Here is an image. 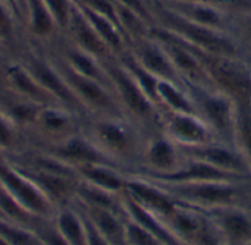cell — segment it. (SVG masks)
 Returning a JSON list of instances; mask_svg holds the SVG:
<instances>
[{
  "label": "cell",
  "instance_id": "1",
  "mask_svg": "<svg viewBox=\"0 0 251 245\" xmlns=\"http://www.w3.org/2000/svg\"><path fill=\"white\" fill-rule=\"evenodd\" d=\"M151 1H153L154 19H156L154 26L165 28L166 31L181 38L184 43L196 49H200L203 51L241 57L243 49L231 32L219 31V29H213L209 26L190 22L178 16L168 7H165L160 1L157 0H151Z\"/></svg>",
  "mask_w": 251,
  "mask_h": 245
},
{
  "label": "cell",
  "instance_id": "2",
  "mask_svg": "<svg viewBox=\"0 0 251 245\" xmlns=\"http://www.w3.org/2000/svg\"><path fill=\"white\" fill-rule=\"evenodd\" d=\"M82 132L119 168L140 154L138 134L125 116H88Z\"/></svg>",
  "mask_w": 251,
  "mask_h": 245
},
{
  "label": "cell",
  "instance_id": "3",
  "mask_svg": "<svg viewBox=\"0 0 251 245\" xmlns=\"http://www.w3.org/2000/svg\"><path fill=\"white\" fill-rule=\"evenodd\" d=\"M190 47L196 51L215 90L231 98L238 109L251 107V69L241 57L213 54Z\"/></svg>",
  "mask_w": 251,
  "mask_h": 245
},
{
  "label": "cell",
  "instance_id": "4",
  "mask_svg": "<svg viewBox=\"0 0 251 245\" xmlns=\"http://www.w3.org/2000/svg\"><path fill=\"white\" fill-rule=\"evenodd\" d=\"M16 59L31 72V75L37 79V82L62 106L66 109L88 118L85 109L75 97L69 85L65 82L63 76L57 71L56 65L53 63L51 57L49 56L47 50L41 46L35 44H25L24 49L19 51Z\"/></svg>",
  "mask_w": 251,
  "mask_h": 245
},
{
  "label": "cell",
  "instance_id": "5",
  "mask_svg": "<svg viewBox=\"0 0 251 245\" xmlns=\"http://www.w3.org/2000/svg\"><path fill=\"white\" fill-rule=\"evenodd\" d=\"M103 66L116 101L128 119L131 118L137 122H151L159 118L157 106L146 96L135 78L118 57L104 62Z\"/></svg>",
  "mask_w": 251,
  "mask_h": 245
},
{
  "label": "cell",
  "instance_id": "6",
  "mask_svg": "<svg viewBox=\"0 0 251 245\" xmlns=\"http://www.w3.org/2000/svg\"><path fill=\"white\" fill-rule=\"evenodd\" d=\"M47 53L88 116H125L109 85L76 74L62 59H59L49 50Z\"/></svg>",
  "mask_w": 251,
  "mask_h": 245
},
{
  "label": "cell",
  "instance_id": "7",
  "mask_svg": "<svg viewBox=\"0 0 251 245\" xmlns=\"http://www.w3.org/2000/svg\"><path fill=\"white\" fill-rule=\"evenodd\" d=\"M188 94L196 106L197 115L206 122L215 135L235 138L238 107L225 94L215 88L188 84Z\"/></svg>",
  "mask_w": 251,
  "mask_h": 245
},
{
  "label": "cell",
  "instance_id": "8",
  "mask_svg": "<svg viewBox=\"0 0 251 245\" xmlns=\"http://www.w3.org/2000/svg\"><path fill=\"white\" fill-rule=\"evenodd\" d=\"M84 116L60 104H46L26 132V146H51L82 131Z\"/></svg>",
  "mask_w": 251,
  "mask_h": 245
},
{
  "label": "cell",
  "instance_id": "9",
  "mask_svg": "<svg viewBox=\"0 0 251 245\" xmlns=\"http://www.w3.org/2000/svg\"><path fill=\"white\" fill-rule=\"evenodd\" d=\"M0 182L18 200V203L34 216L50 220L56 215V206L40 190V187L3 157L0 159Z\"/></svg>",
  "mask_w": 251,
  "mask_h": 245
},
{
  "label": "cell",
  "instance_id": "10",
  "mask_svg": "<svg viewBox=\"0 0 251 245\" xmlns=\"http://www.w3.org/2000/svg\"><path fill=\"white\" fill-rule=\"evenodd\" d=\"M165 187L171 188V196L175 200H182L185 204L196 209L218 210L234 207L238 196L235 182L228 181H209Z\"/></svg>",
  "mask_w": 251,
  "mask_h": 245
},
{
  "label": "cell",
  "instance_id": "11",
  "mask_svg": "<svg viewBox=\"0 0 251 245\" xmlns=\"http://www.w3.org/2000/svg\"><path fill=\"white\" fill-rule=\"evenodd\" d=\"M38 148L49 151L50 154H53L63 163L74 168L75 171L84 166H90V165H110V166L119 168L82 131L68 137L63 141H59L51 146L38 147Z\"/></svg>",
  "mask_w": 251,
  "mask_h": 245
},
{
  "label": "cell",
  "instance_id": "12",
  "mask_svg": "<svg viewBox=\"0 0 251 245\" xmlns=\"http://www.w3.org/2000/svg\"><path fill=\"white\" fill-rule=\"evenodd\" d=\"M163 123L166 129V138L184 150L213 143V131L199 115L166 112Z\"/></svg>",
  "mask_w": 251,
  "mask_h": 245
},
{
  "label": "cell",
  "instance_id": "13",
  "mask_svg": "<svg viewBox=\"0 0 251 245\" xmlns=\"http://www.w3.org/2000/svg\"><path fill=\"white\" fill-rule=\"evenodd\" d=\"M24 35L26 44L47 47L62 37L44 0H24Z\"/></svg>",
  "mask_w": 251,
  "mask_h": 245
},
{
  "label": "cell",
  "instance_id": "14",
  "mask_svg": "<svg viewBox=\"0 0 251 245\" xmlns=\"http://www.w3.org/2000/svg\"><path fill=\"white\" fill-rule=\"evenodd\" d=\"M63 38L75 47L94 56L101 63L116 57L76 4L72 10L68 28L63 32Z\"/></svg>",
  "mask_w": 251,
  "mask_h": 245
},
{
  "label": "cell",
  "instance_id": "15",
  "mask_svg": "<svg viewBox=\"0 0 251 245\" xmlns=\"http://www.w3.org/2000/svg\"><path fill=\"white\" fill-rule=\"evenodd\" d=\"M157 1H160L165 7H168L169 10H172L174 13L190 22L219 31H226V32L232 31L235 16L226 12L225 9L206 3H193V1H176V0H157Z\"/></svg>",
  "mask_w": 251,
  "mask_h": 245
},
{
  "label": "cell",
  "instance_id": "16",
  "mask_svg": "<svg viewBox=\"0 0 251 245\" xmlns=\"http://www.w3.org/2000/svg\"><path fill=\"white\" fill-rule=\"evenodd\" d=\"M4 78L6 88L9 93L29 100L32 103L46 106V104H59L31 75V72L16 59L7 57L4 60ZM62 106V104H60Z\"/></svg>",
  "mask_w": 251,
  "mask_h": 245
},
{
  "label": "cell",
  "instance_id": "17",
  "mask_svg": "<svg viewBox=\"0 0 251 245\" xmlns=\"http://www.w3.org/2000/svg\"><path fill=\"white\" fill-rule=\"evenodd\" d=\"M128 51L134 56V59L150 74L157 76L159 79L179 82L181 78L172 65L168 53L162 47V44L154 40L151 35L129 44Z\"/></svg>",
  "mask_w": 251,
  "mask_h": 245
},
{
  "label": "cell",
  "instance_id": "18",
  "mask_svg": "<svg viewBox=\"0 0 251 245\" xmlns=\"http://www.w3.org/2000/svg\"><path fill=\"white\" fill-rule=\"evenodd\" d=\"M124 191L128 193L140 206L154 213L162 220L171 216L178 206V201L169 194V191L153 185L146 178H134L132 175H126V185Z\"/></svg>",
  "mask_w": 251,
  "mask_h": 245
},
{
  "label": "cell",
  "instance_id": "19",
  "mask_svg": "<svg viewBox=\"0 0 251 245\" xmlns=\"http://www.w3.org/2000/svg\"><path fill=\"white\" fill-rule=\"evenodd\" d=\"M185 151L188 153V159L204 162L219 171L240 176L243 179L251 175L247 162L244 160V157L241 156L238 150H232V148L212 143L207 146L185 148Z\"/></svg>",
  "mask_w": 251,
  "mask_h": 245
},
{
  "label": "cell",
  "instance_id": "20",
  "mask_svg": "<svg viewBox=\"0 0 251 245\" xmlns=\"http://www.w3.org/2000/svg\"><path fill=\"white\" fill-rule=\"evenodd\" d=\"M213 223L222 245H247L251 243V216L235 207L218 209Z\"/></svg>",
  "mask_w": 251,
  "mask_h": 245
},
{
  "label": "cell",
  "instance_id": "21",
  "mask_svg": "<svg viewBox=\"0 0 251 245\" xmlns=\"http://www.w3.org/2000/svg\"><path fill=\"white\" fill-rule=\"evenodd\" d=\"M121 200H122V209H124L125 218L128 220H132L138 223L140 226H143L144 229H147L163 245H182L172 235V232L168 229V226L160 218H157L154 213L140 206L128 193L124 191L121 194Z\"/></svg>",
  "mask_w": 251,
  "mask_h": 245
},
{
  "label": "cell",
  "instance_id": "22",
  "mask_svg": "<svg viewBox=\"0 0 251 245\" xmlns=\"http://www.w3.org/2000/svg\"><path fill=\"white\" fill-rule=\"evenodd\" d=\"M74 204L85 215V218L93 223V226L112 245H125V222L126 218L124 213L87 207L74 201Z\"/></svg>",
  "mask_w": 251,
  "mask_h": 245
},
{
  "label": "cell",
  "instance_id": "23",
  "mask_svg": "<svg viewBox=\"0 0 251 245\" xmlns=\"http://www.w3.org/2000/svg\"><path fill=\"white\" fill-rule=\"evenodd\" d=\"M178 148L169 138L150 141L143 153L144 163L149 168L147 173H169L176 171L182 165Z\"/></svg>",
  "mask_w": 251,
  "mask_h": 245
},
{
  "label": "cell",
  "instance_id": "24",
  "mask_svg": "<svg viewBox=\"0 0 251 245\" xmlns=\"http://www.w3.org/2000/svg\"><path fill=\"white\" fill-rule=\"evenodd\" d=\"M51 223L68 245H88L84 216L74 203L57 209Z\"/></svg>",
  "mask_w": 251,
  "mask_h": 245
},
{
  "label": "cell",
  "instance_id": "25",
  "mask_svg": "<svg viewBox=\"0 0 251 245\" xmlns=\"http://www.w3.org/2000/svg\"><path fill=\"white\" fill-rule=\"evenodd\" d=\"M79 179L93 187L113 194H122L126 185V175L122 169L110 165H90L76 169Z\"/></svg>",
  "mask_w": 251,
  "mask_h": 245
},
{
  "label": "cell",
  "instance_id": "26",
  "mask_svg": "<svg viewBox=\"0 0 251 245\" xmlns=\"http://www.w3.org/2000/svg\"><path fill=\"white\" fill-rule=\"evenodd\" d=\"M157 104H159V107L165 109L166 112L197 115L196 106H194L188 91L181 90L178 82H174V81H166V79L159 81Z\"/></svg>",
  "mask_w": 251,
  "mask_h": 245
},
{
  "label": "cell",
  "instance_id": "27",
  "mask_svg": "<svg viewBox=\"0 0 251 245\" xmlns=\"http://www.w3.org/2000/svg\"><path fill=\"white\" fill-rule=\"evenodd\" d=\"M0 41L9 57H16L26 44L22 25L12 10L0 0Z\"/></svg>",
  "mask_w": 251,
  "mask_h": 245
},
{
  "label": "cell",
  "instance_id": "28",
  "mask_svg": "<svg viewBox=\"0 0 251 245\" xmlns=\"http://www.w3.org/2000/svg\"><path fill=\"white\" fill-rule=\"evenodd\" d=\"M0 212L1 216L13 223L31 228V229H38L44 222V219H40L37 216H34L32 213H29L25 207H22L18 200L6 190V187L0 182Z\"/></svg>",
  "mask_w": 251,
  "mask_h": 245
},
{
  "label": "cell",
  "instance_id": "29",
  "mask_svg": "<svg viewBox=\"0 0 251 245\" xmlns=\"http://www.w3.org/2000/svg\"><path fill=\"white\" fill-rule=\"evenodd\" d=\"M26 147V140L24 134L6 118L0 110V153L1 156H9L21 151Z\"/></svg>",
  "mask_w": 251,
  "mask_h": 245
},
{
  "label": "cell",
  "instance_id": "30",
  "mask_svg": "<svg viewBox=\"0 0 251 245\" xmlns=\"http://www.w3.org/2000/svg\"><path fill=\"white\" fill-rule=\"evenodd\" d=\"M237 150L247 162L251 172V107H240L237 116L235 138Z\"/></svg>",
  "mask_w": 251,
  "mask_h": 245
},
{
  "label": "cell",
  "instance_id": "31",
  "mask_svg": "<svg viewBox=\"0 0 251 245\" xmlns=\"http://www.w3.org/2000/svg\"><path fill=\"white\" fill-rule=\"evenodd\" d=\"M125 245H163L153 234L140 226L138 223L128 220L125 222Z\"/></svg>",
  "mask_w": 251,
  "mask_h": 245
},
{
  "label": "cell",
  "instance_id": "32",
  "mask_svg": "<svg viewBox=\"0 0 251 245\" xmlns=\"http://www.w3.org/2000/svg\"><path fill=\"white\" fill-rule=\"evenodd\" d=\"M44 3L47 4L51 16L54 18L62 35L68 28L72 10L75 7V3L72 0H44Z\"/></svg>",
  "mask_w": 251,
  "mask_h": 245
},
{
  "label": "cell",
  "instance_id": "33",
  "mask_svg": "<svg viewBox=\"0 0 251 245\" xmlns=\"http://www.w3.org/2000/svg\"><path fill=\"white\" fill-rule=\"evenodd\" d=\"M231 34L237 38L243 50L251 51V12L235 16Z\"/></svg>",
  "mask_w": 251,
  "mask_h": 245
},
{
  "label": "cell",
  "instance_id": "34",
  "mask_svg": "<svg viewBox=\"0 0 251 245\" xmlns=\"http://www.w3.org/2000/svg\"><path fill=\"white\" fill-rule=\"evenodd\" d=\"M116 4L131 10L132 13L138 15L141 19H144L151 26L156 25L154 19V10H153V1L151 0H115Z\"/></svg>",
  "mask_w": 251,
  "mask_h": 245
},
{
  "label": "cell",
  "instance_id": "35",
  "mask_svg": "<svg viewBox=\"0 0 251 245\" xmlns=\"http://www.w3.org/2000/svg\"><path fill=\"white\" fill-rule=\"evenodd\" d=\"M176 1H193V3H206L226 12L232 13L234 16H240L251 12V0H176Z\"/></svg>",
  "mask_w": 251,
  "mask_h": 245
},
{
  "label": "cell",
  "instance_id": "36",
  "mask_svg": "<svg viewBox=\"0 0 251 245\" xmlns=\"http://www.w3.org/2000/svg\"><path fill=\"white\" fill-rule=\"evenodd\" d=\"M82 213V212H81ZM84 220H85V228H87V244L88 245H112L94 226L93 223L85 218V215L82 213Z\"/></svg>",
  "mask_w": 251,
  "mask_h": 245
},
{
  "label": "cell",
  "instance_id": "37",
  "mask_svg": "<svg viewBox=\"0 0 251 245\" xmlns=\"http://www.w3.org/2000/svg\"><path fill=\"white\" fill-rule=\"evenodd\" d=\"M4 60L0 59V91L6 88V78H4Z\"/></svg>",
  "mask_w": 251,
  "mask_h": 245
},
{
  "label": "cell",
  "instance_id": "38",
  "mask_svg": "<svg viewBox=\"0 0 251 245\" xmlns=\"http://www.w3.org/2000/svg\"><path fill=\"white\" fill-rule=\"evenodd\" d=\"M9 57V54H7V51H6V49H4V46L1 44V41H0V59L3 60V59H7Z\"/></svg>",
  "mask_w": 251,
  "mask_h": 245
},
{
  "label": "cell",
  "instance_id": "39",
  "mask_svg": "<svg viewBox=\"0 0 251 245\" xmlns=\"http://www.w3.org/2000/svg\"><path fill=\"white\" fill-rule=\"evenodd\" d=\"M0 245H9V244H7V243H4V241H3V240L0 238Z\"/></svg>",
  "mask_w": 251,
  "mask_h": 245
},
{
  "label": "cell",
  "instance_id": "40",
  "mask_svg": "<svg viewBox=\"0 0 251 245\" xmlns=\"http://www.w3.org/2000/svg\"><path fill=\"white\" fill-rule=\"evenodd\" d=\"M0 218H1V219H4V218H3V216H1V212H0Z\"/></svg>",
  "mask_w": 251,
  "mask_h": 245
},
{
  "label": "cell",
  "instance_id": "41",
  "mask_svg": "<svg viewBox=\"0 0 251 245\" xmlns=\"http://www.w3.org/2000/svg\"><path fill=\"white\" fill-rule=\"evenodd\" d=\"M1 157H3V156H1V153H0V159H1Z\"/></svg>",
  "mask_w": 251,
  "mask_h": 245
},
{
  "label": "cell",
  "instance_id": "42",
  "mask_svg": "<svg viewBox=\"0 0 251 245\" xmlns=\"http://www.w3.org/2000/svg\"><path fill=\"white\" fill-rule=\"evenodd\" d=\"M247 245H251V243H249V244H247Z\"/></svg>",
  "mask_w": 251,
  "mask_h": 245
}]
</instances>
